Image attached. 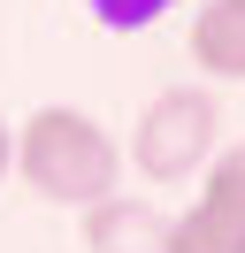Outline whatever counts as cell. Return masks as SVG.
I'll return each instance as SVG.
<instances>
[{
	"label": "cell",
	"mask_w": 245,
	"mask_h": 253,
	"mask_svg": "<svg viewBox=\"0 0 245 253\" xmlns=\"http://www.w3.org/2000/svg\"><path fill=\"white\" fill-rule=\"evenodd\" d=\"M207 192H230V200H245V138L238 146H222V154L207 161V176H199Z\"/></svg>",
	"instance_id": "52a82bcc"
},
{
	"label": "cell",
	"mask_w": 245,
	"mask_h": 253,
	"mask_svg": "<svg viewBox=\"0 0 245 253\" xmlns=\"http://www.w3.org/2000/svg\"><path fill=\"white\" fill-rule=\"evenodd\" d=\"M15 176L23 192H39L46 207H100L122 176V146L100 115L84 108H31L15 123Z\"/></svg>",
	"instance_id": "6da1fadb"
},
{
	"label": "cell",
	"mask_w": 245,
	"mask_h": 253,
	"mask_svg": "<svg viewBox=\"0 0 245 253\" xmlns=\"http://www.w3.org/2000/svg\"><path fill=\"white\" fill-rule=\"evenodd\" d=\"M168 253H245V200L199 184V200L168 222Z\"/></svg>",
	"instance_id": "5b68a950"
},
{
	"label": "cell",
	"mask_w": 245,
	"mask_h": 253,
	"mask_svg": "<svg viewBox=\"0 0 245 253\" xmlns=\"http://www.w3.org/2000/svg\"><path fill=\"white\" fill-rule=\"evenodd\" d=\"M184 46H192V69H207L214 84H245V0H207Z\"/></svg>",
	"instance_id": "277c9868"
},
{
	"label": "cell",
	"mask_w": 245,
	"mask_h": 253,
	"mask_svg": "<svg viewBox=\"0 0 245 253\" xmlns=\"http://www.w3.org/2000/svg\"><path fill=\"white\" fill-rule=\"evenodd\" d=\"M214 154H222V100H214L207 84H168V92H153L146 108H138V123H130V146H122V161H130L146 184L207 176Z\"/></svg>",
	"instance_id": "7a4b0ae2"
},
{
	"label": "cell",
	"mask_w": 245,
	"mask_h": 253,
	"mask_svg": "<svg viewBox=\"0 0 245 253\" xmlns=\"http://www.w3.org/2000/svg\"><path fill=\"white\" fill-rule=\"evenodd\" d=\"M84 8H92L100 31H153L168 8H184V0H84Z\"/></svg>",
	"instance_id": "8992f818"
},
{
	"label": "cell",
	"mask_w": 245,
	"mask_h": 253,
	"mask_svg": "<svg viewBox=\"0 0 245 253\" xmlns=\"http://www.w3.org/2000/svg\"><path fill=\"white\" fill-rule=\"evenodd\" d=\"M84 253H168V215L153 200L107 192L100 207H84Z\"/></svg>",
	"instance_id": "3957f363"
},
{
	"label": "cell",
	"mask_w": 245,
	"mask_h": 253,
	"mask_svg": "<svg viewBox=\"0 0 245 253\" xmlns=\"http://www.w3.org/2000/svg\"><path fill=\"white\" fill-rule=\"evenodd\" d=\"M8 169H15V123H0V184H8Z\"/></svg>",
	"instance_id": "ba28073f"
}]
</instances>
